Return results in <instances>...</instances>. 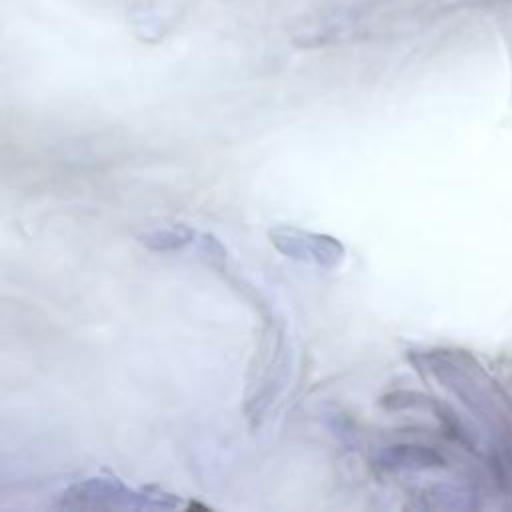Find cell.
I'll return each instance as SVG.
<instances>
[{"label": "cell", "instance_id": "1", "mask_svg": "<svg viewBox=\"0 0 512 512\" xmlns=\"http://www.w3.org/2000/svg\"><path fill=\"white\" fill-rule=\"evenodd\" d=\"M60 506L74 510H94V508H176L180 498L162 490H136L128 488L116 478H86L72 484L60 494Z\"/></svg>", "mask_w": 512, "mask_h": 512}, {"label": "cell", "instance_id": "2", "mask_svg": "<svg viewBox=\"0 0 512 512\" xmlns=\"http://www.w3.org/2000/svg\"><path fill=\"white\" fill-rule=\"evenodd\" d=\"M272 246L290 260L312 264L316 268L334 270L344 262V244L320 232H310L294 226H276L268 232Z\"/></svg>", "mask_w": 512, "mask_h": 512}, {"label": "cell", "instance_id": "3", "mask_svg": "<svg viewBox=\"0 0 512 512\" xmlns=\"http://www.w3.org/2000/svg\"><path fill=\"white\" fill-rule=\"evenodd\" d=\"M372 464L384 472L396 470H422L432 466H442V458L426 448V446H412V444H394L384 446L372 456Z\"/></svg>", "mask_w": 512, "mask_h": 512}, {"label": "cell", "instance_id": "4", "mask_svg": "<svg viewBox=\"0 0 512 512\" xmlns=\"http://www.w3.org/2000/svg\"><path fill=\"white\" fill-rule=\"evenodd\" d=\"M196 232L186 224L156 226L138 234V242L152 252H172L194 242Z\"/></svg>", "mask_w": 512, "mask_h": 512}, {"label": "cell", "instance_id": "5", "mask_svg": "<svg viewBox=\"0 0 512 512\" xmlns=\"http://www.w3.org/2000/svg\"><path fill=\"white\" fill-rule=\"evenodd\" d=\"M198 252L206 260V264H210L216 270H222L224 260H226V250H224V246L212 234H202Z\"/></svg>", "mask_w": 512, "mask_h": 512}, {"label": "cell", "instance_id": "6", "mask_svg": "<svg viewBox=\"0 0 512 512\" xmlns=\"http://www.w3.org/2000/svg\"><path fill=\"white\" fill-rule=\"evenodd\" d=\"M306 2H308V0H306ZM304 8H306V6H304ZM302 12H304V10H302ZM300 18H302V16H300ZM298 22H300V20H298ZM296 26H298V24H296ZM294 30H296V28H294ZM292 34H294V32H292Z\"/></svg>", "mask_w": 512, "mask_h": 512}]
</instances>
